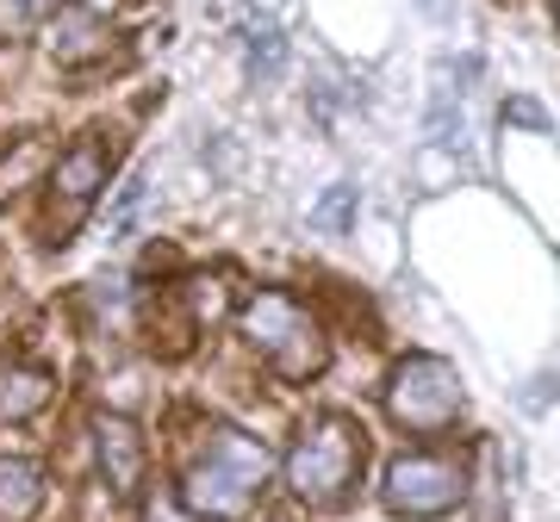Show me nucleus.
<instances>
[{"instance_id":"nucleus-10","label":"nucleus","mask_w":560,"mask_h":522,"mask_svg":"<svg viewBox=\"0 0 560 522\" xmlns=\"http://www.w3.org/2000/svg\"><path fill=\"white\" fill-rule=\"evenodd\" d=\"M44 503V473L38 461L0 454V522H32Z\"/></svg>"},{"instance_id":"nucleus-13","label":"nucleus","mask_w":560,"mask_h":522,"mask_svg":"<svg viewBox=\"0 0 560 522\" xmlns=\"http://www.w3.org/2000/svg\"><path fill=\"white\" fill-rule=\"evenodd\" d=\"M280 62H287V38H280L275 25H268V32L256 25V38H249V69H256V75H275Z\"/></svg>"},{"instance_id":"nucleus-11","label":"nucleus","mask_w":560,"mask_h":522,"mask_svg":"<svg viewBox=\"0 0 560 522\" xmlns=\"http://www.w3.org/2000/svg\"><path fill=\"white\" fill-rule=\"evenodd\" d=\"M38 162H44V150L38 143H13L7 156H0V200L13 193V187H25L32 175H38Z\"/></svg>"},{"instance_id":"nucleus-8","label":"nucleus","mask_w":560,"mask_h":522,"mask_svg":"<svg viewBox=\"0 0 560 522\" xmlns=\"http://www.w3.org/2000/svg\"><path fill=\"white\" fill-rule=\"evenodd\" d=\"M50 44H57L62 69H88V62H101V57H113V50H119V32H113V20H106V13H69V20H57Z\"/></svg>"},{"instance_id":"nucleus-14","label":"nucleus","mask_w":560,"mask_h":522,"mask_svg":"<svg viewBox=\"0 0 560 522\" xmlns=\"http://www.w3.org/2000/svg\"><path fill=\"white\" fill-rule=\"evenodd\" d=\"M138 205H143V175H131V181H125V193L113 200V212H106V224H113V237H119V230H131V218H138Z\"/></svg>"},{"instance_id":"nucleus-3","label":"nucleus","mask_w":560,"mask_h":522,"mask_svg":"<svg viewBox=\"0 0 560 522\" xmlns=\"http://www.w3.org/2000/svg\"><path fill=\"white\" fill-rule=\"evenodd\" d=\"M237 330L249 336V348L268 355V367H275L280 380H293V385L324 373V361H330L318 318H312L293 293H256V299L243 305Z\"/></svg>"},{"instance_id":"nucleus-16","label":"nucleus","mask_w":560,"mask_h":522,"mask_svg":"<svg viewBox=\"0 0 560 522\" xmlns=\"http://www.w3.org/2000/svg\"><path fill=\"white\" fill-rule=\"evenodd\" d=\"M143 522H194V510H187V503H175V498H150Z\"/></svg>"},{"instance_id":"nucleus-1","label":"nucleus","mask_w":560,"mask_h":522,"mask_svg":"<svg viewBox=\"0 0 560 522\" xmlns=\"http://www.w3.org/2000/svg\"><path fill=\"white\" fill-rule=\"evenodd\" d=\"M268 473H275L268 448H261L256 436L231 429V423H219L200 442V454L180 466V503L206 522H237V517L256 510Z\"/></svg>"},{"instance_id":"nucleus-2","label":"nucleus","mask_w":560,"mask_h":522,"mask_svg":"<svg viewBox=\"0 0 560 522\" xmlns=\"http://www.w3.org/2000/svg\"><path fill=\"white\" fill-rule=\"evenodd\" d=\"M355 473H361V429L355 417H312L300 429V442L287 448V485L293 498L312 503V510H330L355 491Z\"/></svg>"},{"instance_id":"nucleus-9","label":"nucleus","mask_w":560,"mask_h":522,"mask_svg":"<svg viewBox=\"0 0 560 522\" xmlns=\"http://www.w3.org/2000/svg\"><path fill=\"white\" fill-rule=\"evenodd\" d=\"M50 399H57V380L44 367H0V423H32Z\"/></svg>"},{"instance_id":"nucleus-15","label":"nucleus","mask_w":560,"mask_h":522,"mask_svg":"<svg viewBox=\"0 0 560 522\" xmlns=\"http://www.w3.org/2000/svg\"><path fill=\"white\" fill-rule=\"evenodd\" d=\"M32 32V13H25L20 0H0V44L7 38H25Z\"/></svg>"},{"instance_id":"nucleus-5","label":"nucleus","mask_w":560,"mask_h":522,"mask_svg":"<svg viewBox=\"0 0 560 522\" xmlns=\"http://www.w3.org/2000/svg\"><path fill=\"white\" fill-rule=\"evenodd\" d=\"M101 187H106V150H101V138L69 143L62 162H57V175H50V218H44V237H50V242L69 237V230L94 212Z\"/></svg>"},{"instance_id":"nucleus-12","label":"nucleus","mask_w":560,"mask_h":522,"mask_svg":"<svg viewBox=\"0 0 560 522\" xmlns=\"http://www.w3.org/2000/svg\"><path fill=\"white\" fill-rule=\"evenodd\" d=\"M349 218H355V187H330L324 205H312V224L318 230H349Z\"/></svg>"},{"instance_id":"nucleus-4","label":"nucleus","mask_w":560,"mask_h":522,"mask_svg":"<svg viewBox=\"0 0 560 522\" xmlns=\"http://www.w3.org/2000/svg\"><path fill=\"white\" fill-rule=\"evenodd\" d=\"M386 417L399 429H418V436L448 429L460 417V373L442 355H405L386 380Z\"/></svg>"},{"instance_id":"nucleus-7","label":"nucleus","mask_w":560,"mask_h":522,"mask_svg":"<svg viewBox=\"0 0 560 522\" xmlns=\"http://www.w3.org/2000/svg\"><path fill=\"white\" fill-rule=\"evenodd\" d=\"M94 454H101V479L119 491V498H131L143 485V436L131 417H113V411H101L94 417Z\"/></svg>"},{"instance_id":"nucleus-17","label":"nucleus","mask_w":560,"mask_h":522,"mask_svg":"<svg viewBox=\"0 0 560 522\" xmlns=\"http://www.w3.org/2000/svg\"><path fill=\"white\" fill-rule=\"evenodd\" d=\"M20 7H25V13H32V20H44V13H57L62 0H20Z\"/></svg>"},{"instance_id":"nucleus-6","label":"nucleus","mask_w":560,"mask_h":522,"mask_svg":"<svg viewBox=\"0 0 560 522\" xmlns=\"http://www.w3.org/2000/svg\"><path fill=\"white\" fill-rule=\"evenodd\" d=\"M386 503L418 522L448 517L460 503V466L442 461V454H399V461L386 466Z\"/></svg>"}]
</instances>
